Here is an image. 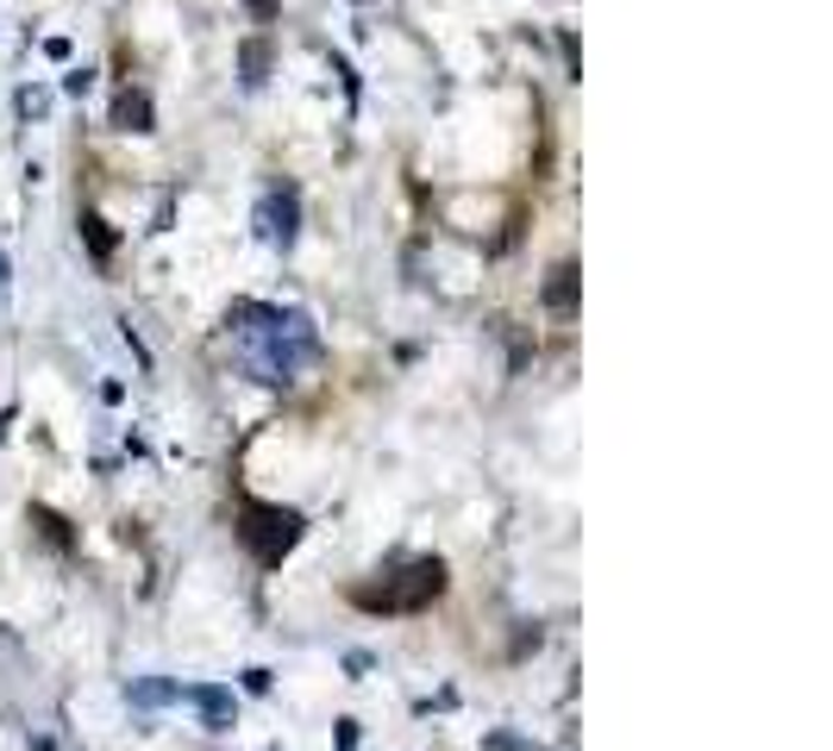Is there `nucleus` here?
Here are the masks:
<instances>
[{
	"label": "nucleus",
	"instance_id": "f257e3e1",
	"mask_svg": "<svg viewBox=\"0 0 833 751\" xmlns=\"http://www.w3.org/2000/svg\"><path fill=\"white\" fill-rule=\"evenodd\" d=\"M226 326L238 332V345H245V369H252L257 383H295L301 369L320 357V339H313L308 313H289V308H257V301H238L226 313Z\"/></svg>",
	"mask_w": 833,
	"mask_h": 751
},
{
	"label": "nucleus",
	"instance_id": "f03ea898",
	"mask_svg": "<svg viewBox=\"0 0 833 751\" xmlns=\"http://www.w3.org/2000/svg\"><path fill=\"white\" fill-rule=\"evenodd\" d=\"M439 589H446V564H439V558H414L407 570H395V577L351 589V601L370 608V614H414V608L439 601Z\"/></svg>",
	"mask_w": 833,
	"mask_h": 751
},
{
	"label": "nucleus",
	"instance_id": "7ed1b4c3",
	"mask_svg": "<svg viewBox=\"0 0 833 751\" xmlns=\"http://www.w3.org/2000/svg\"><path fill=\"white\" fill-rule=\"evenodd\" d=\"M238 539L252 545V558L270 570L301 545V514L295 507H270V501H245L238 507Z\"/></svg>",
	"mask_w": 833,
	"mask_h": 751
},
{
	"label": "nucleus",
	"instance_id": "20e7f679",
	"mask_svg": "<svg viewBox=\"0 0 833 751\" xmlns=\"http://www.w3.org/2000/svg\"><path fill=\"white\" fill-rule=\"evenodd\" d=\"M295 232H301V194H295V182H276V189L257 201V238L289 250Z\"/></svg>",
	"mask_w": 833,
	"mask_h": 751
},
{
	"label": "nucleus",
	"instance_id": "39448f33",
	"mask_svg": "<svg viewBox=\"0 0 833 751\" xmlns=\"http://www.w3.org/2000/svg\"><path fill=\"white\" fill-rule=\"evenodd\" d=\"M182 701H194V708H201L207 732H226V727H233V689H220V683H189V689H182Z\"/></svg>",
	"mask_w": 833,
	"mask_h": 751
},
{
	"label": "nucleus",
	"instance_id": "423d86ee",
	"mask_svg": "<svg viewBox=\"0 0 833 751\" xmlns=\"http://www.w3.org/2000/svg\"><path fill=\"white\" fill-rule=\"evenodd\" d=\"M114 126H119V132H151V126H157L151 95H145V88H119V100H114Z\"/></svg>",
	"mask_w": 833,
	"mask_h": 751
},
{
	"label": "nucleus",
	"instance_id": "0eeeda50",
	"mask_svg": "<svg viewBox=\"0 0 833 751\" xmlns=\"http://www.w3.org/2000/svg\"><path fill=\"white\" fill-rule=\"evenodd\" d=\"M545 308H552V313L577 308V264H558V270L545 276Z\"/></svg>",
	"mask_w": 833,
	"mask_h": 751
},
{
	"label": "nucleus",
	"instance_id": "6e6552de",
	"mask_svg": "<svg viewBox=\"0 0 833 751\" xmlns=\"http://www.w3.org/2000/svg\"><path fill=\"white\" fill-rule=\"evenodd\" d=\"M126 701H132V708H170V701H182V683L145 676V683H132V689H126Z\"/></svg>",
	"mask_w": 833,
	"mask_h": 751
},
{
	"label": "nucleus",
	"instance_id": "1a4fd4ad",
	"mask_svg": "<svg viewBox=\"0 0 833 751\" xmlns=\"http://www.w3.org/2000/svg\"><path fill=\"white\" fill-rule=\"evenodd\" d=\"M238 63H245V88H264V76H270V44L245 39L238 44Z\"/></svg>",
	"mask_w": 833,
	"mask_h": 751
},
{
	"label": "nucleus",
	"instance_id": "9d476101",
	"mask_svg": "<svg viewBox=\"0 0 833 751\" xmlns=\"http://www.w3.org/2000/svg\"><path fill=\"white\" fill-rule=\"evenodd\" d=\"M82 238H88V250H95V264H107V257H114V232H107V219H100V213H82Z\"/></svg>",
	"mask_w": 833,
	"mask_h": 751
},
{
	"label": "nucleus",
	"instance_id": "9b49d317",
	"mask_svg": "<svg viewBox=\"0 0 833 751\" xmlns=\"http://www.w3.org/2000/svg\"><path fill=\"white\" fill-rule=\"evenodd\" d=\"M88 82H95L88 69H70V76H63V95H88Z\"/></svg>",
	"mask_w": 833,
	"mask_h": 751
},
{
	"label": "nucleus",
	"instance_id": "f8f14e48",
	"mask_svg": "<svg viewBox=\"0 0 833 751\" xmlns=\"http://www.w3.org/2000/svg\"><path fill=\"white\" fill-rule=\"evenodd\" d=\"M245 689H252V695H270V670H245Z\"/></svg>",
	"mask_w": 833,
	"mask_h": 751
},
{
	"label": "nucleus",
	"instance_id": "ddd939ff",
	"mask_svg": "<svg viewBox=\"0 0 833 751\" xmlns=\"http://www.w3.org/2000/svg\"><path fill=\"white\" fill-rule=\"evenodd\" d=\"M489 751H540V745H521V739H508V732H495V739H489Z\"/></svg>",
	"mask_w": 833,
	"mask_h": 751
},
{
	"label": "nucleus",
	"instance_id": "4468645a",
	"mask_svg": "<svg viewBox=\"0 0 833 751\" xmlns=\"http://www.w3.org/2000/svg\"><path fill=\"white\" fill-rule=\"evenodd\" d=\"M252 7V20H276V0H245Z\"/></svg>",
	"mask_w": 833,
	"mask_h": 751
},
{
	"label": "nucleus",
	"instance_id": "2eb2a0df",
	"mask_svg": "<svg viewBox=\"0 0 833 751\" xmlns=\"http://www.w3.org/2000/svg\"><path fill=\"white\" fill-rule=\"evenodd\" d=\"M0 282H7V257H0Z\"/></svg>",
	"mask_w": 833,
	"mask_h": 751
},
{
	"label": "nucleus",
	"instance_id": "dca6fc26",
	"mask_svg": "<svg viewBox=\"0 0 833 751\" xmlns=\"http://www.w3.org/2000/svg\"><path fill=\"white\" fill-rule=\"evenodd\" d=\"M32 751H51V745H32Z\"/></svg>",
	"mask_w": 833,
	"mask_h": 751
}]
</instances>
